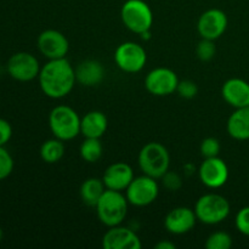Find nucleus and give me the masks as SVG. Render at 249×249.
Wrapping results in <instances>:
<instances>
[{
  "label": "nucleus",
  "instance_id": "6",
  "mask_svg": "<svg viewBox=\"0 0 249 249\" xmlns=\"http://www.w3.org/2000/svg\"><path fill=\"white\" fill-rule=\"evenodd\" d=\"M121 18L129 31L140 36L152 27L153 12L143 0H126L122 5Z\"/></svg>",
  "mask_w": 249,
  "mask_h": 249
},
{
  "label": "nucleus",
  "instance_id": "21",
  "mask_svg": "<svg viewBox=\"0 0 249 249\" xmlns=\"http://www.w3.org/2000/svg\"><path fill=\"white\" fill-rule=\"evenodd\" d=\"M105 191H106V186H105L102 179L89 178L83 181L79 194L83 203L89 207H95Z\"/></svg>",
  "mask_w": 249,
  "mask_h": 249
},
{
  "label": "nucleus",
  "instance_id": "8",
  "mask_svg": "<svg viewBox=\"0 0 249 249\" xmlns=\"http://www.w3.org/2000/svg\"><path fill=\"white\" fill-rule=\"evenodd\" d=\"M116 65L125 73H138L145 67L147 53L142 45L134 41H125L114 51Z\"/></svg>",
  "mask_w": 249,
  "mask_h": 249
},
{
  "label": "nucleus",
  "instance_id": "35",
  "mask_svg": "<svg viewBox=\"0 0 249 249\" xmlns=\"http://www.w3.org/2000/svg\"><path fill=\"white\" fill-rule=\"evenodd\" d=\"M2 237H4V231H2V229L0 228V241L2 240Z\"/></svg>",
  "mask_w": 249,
  "mask_h": 249
},
{
  "label": "nucleus",
  "instance_id": "25",
  "mask_svg": "<svg viewBox=\"0 0 249 249\" xmlns=\"http://www.w3.org/2000/svg\"><path fill=\"white\" fill-rule=\"evenodd\" d=\"M215 53L216 48L215 44H214V40L202 38V40L197 44L196 55L198 57V60H201L202 62H208V61L213 60Z\"/></svg>",
  "mask_w": 249,
  "mask_h": 249
},
{
  "label": "nucleus",
  "instance_id": "26",
  "mask_svg": "<svg viewBox=\"0 0 249 249\" xmlns=\"http://www.w3.org/2000/svg\"><path fill=\"white\" fill-rule=\"evenodd\" d=\"M15 162L5 146H0V181L5 180L14 172Z\"/></svg>",
  "mask_w": 249,
  "mask_h": 249
},
{
  "label": "nucleus",
  "instance_id": "36",
  "mask_svg": "<svg viewBox=\"0 0 249 249\" xmlns=\"http://www.w3.org/2000/svg\"><path fill=\"white\" fill-rule=\"evenodd\" d=\"M248 180H249V175H248Z\"/></svg>",
  "mask_w": 249,
  "mask_h": 249
},
{
  "label": "nucleus",
  "instance_id": "30",
  "mask_svg": "<svg viewBox=\"0 0 249 249\" xmlns=\"http://www.w3.org/2000/svg\"><path fill=\"white\" fill-rule=\"evenodd\" d=\"M235 225L238 232L249 237V206L243 207L237 212L235 218Z\"/></svg>",
  "mask_w": 249,
  "mask_h": 249
},
{
  "label": "nucleus",
  "instance_id": "1",
  "mask_svg": "<svg viewBox=\"0 0 249 249\" xmlns=\"http://www.w3.org/2000/svg\"><path fill=\"white\" fill-rule=\"evenodd\" d=\"M38 79L41 91L50 99L67 96L77 83L74 68L66 57L49 60L40 68Z\"/></svg>",
  "mask_w": 249,
  "mask_h": 249
},
{
  "label": "nucleus",
  "instance_id": "23",
  "mask_svg": "<svg viewBox=\"0 0 249 249\" xmlns=\"http://www.w3.org/2000/svg\"><path fill=\"white\" fill-rule=\"evenodd\" d=\"M79 152L83 160L87 163H96L101 158L104 147L100 139L85 138V140L80 145Z\"/></svg>",
  "mask_w": 249,
  "mask_h": 249
},
{
  "label": "nucleus",
  "instance_id": "5",
  "mask_svg": "<svg viewBox=\"0 0 249 249\" xmlns=\"http://www.w3.org/2000/svg\"><path fill=\"white\" fill-rule=\"evenodd\" d=\"M197 220L206 225H216L228 219L231 207L228 199L219 194H206L199 197L195 206Z\"/></svg>",
  "mask_w": 249,
  "mask_h": 249
},
{
  "label": "nucleus",
  "instance_id": "16",
  "mask_svg": "<svg viewBox=\"0 0 249 249\" xmlns=\"http://www.w3.org/2000/svg\"><path fill=\"white\" fill-rule=\"evenodd\" d=\"M134 178V170L128 163L116 162L106 168L102 181L106 189L123 192L130 185Z\"/></svg>",
  "mask_w": 249,
  "mask_h": 249
},
{
  "label": "nucleus",
  "instance_id": "9",
  "mask_svg": "<svg viewBox=\"0 0 249 249\" xmlns=\"http://www.w3.org/2000/svg\"><path fill=\"white\" fill-rule=\"evenodd\" d=\"M7 73L17 82H31L38 78L40 73V65L38 58L32 53L21 51L16 53L7 61Z\"/></svg>",
  "mask_w": 249,
  "mask_h": 249
},
{
  "label": "nucleus",
  "instance_id": "12",
  "mask_svg": "<svg viewBox=\"0 0 249 249\" xmlns=\"http://www.w3.org/2000/svg\"><path fill=\"white\" fill-rule=\"evenodd\" d=\"M39 51L49 60L65 58L70 50V41L63 33L56 29H46L41 32L36 40Z\"/></svg>",
  "mask_w": 249,
  "mask_h": 249
},
{
  "label": "nucleus",
  "instance_id": "2",
  "mask_svg": "<svg viewBox=\"0 0 249 249\" xmlns=\"http://www.w3.org/2000/svg\"><path fill=\"white\" fill-rule=\"evenodd\" d=\"M128 206V199L121 191L106 189L95 208L99 220L107 228H113L125 220Z\"/></svg>",
  "mask_w": 249,
  "mask_h": 249
},
{
  "label": "nucleus",
  "instance_id": "34",
  "mask_svg": "<svg viewBox=\"0 0 249 249\" xmlns=\"http://www.w3.org/2000/svg\"><path fill=\"white\" fill-rule=\"evenodd\" d=\"M140 36H141V39H142V40H145V41L150 40V39H151V29H150V31H146V32H143V33H141Z\"/></svg>",
  "mask_w": 249,
  "mask_h": 249
},
{
  "label": "nucleus",
  "instance_id": "32",
  "mask_svg": "<svg viewBox=\"0 0 249 249\" xmlns=\"http://www.w3.org/2000/svg\"><path fill=\"white\" fill-rule=\"evenodd\" d=\"M155 248L156 249H177V245L173 242H170V241H160V242L157 243V245H155Z\"/></svg>",
  "mask_w": 249,
  "mask_h": 249
},
{
  "label": "nucleus",
  "instance_id": "24",
  "mask_svg": "<svg viewBox=\"0 0 249 249\" xmlns=\"http://www.w3.org/2000/svg\"><path fill=\"white\" fill-rule=\"evenodd\" d=\"M232 246V237L225 231H215L211 233L206 241L207 249H230Z\"/></svg>",
  "mask_w": 249,
  "mask_h": 249
},
{
  "label": "nucleus",
  "instance_id": "17",
  "mask_svg": "<svg viewBox=\"0 0 249 249\" xmlns=\"http://www.w3.org/2000/svg\"><path fill=\"white\" fill-rule=\"evenodd\" d=\"M221 96L235 108L249 106V83L241 78H230L221 88Z\"/></svg>",
  "mask_w": 249,
  "mask_h": 249
},
{
  "label": "nucleus",
  "instance_id": "27",
  "mask_svg": "<svg viewBox=\"0 0 249 249\" xmlns=\"http://www.w3.org/2000/svg\"><path fill=\"white\" fill-rule=\"evenodd\" d=\"M220 141L215 138H207L204 139L199 146V151L201 155L204 158H212V157H218L220 153Z\"/></svg>",
  "mask_w": 249,
  "mask_h": 249
},
{
  "label": "nucleus",
  "instance_id": "7",
  "mask_svg": "<svg viewBox=\"0 0 249 249\" xmlns=\"http://www.w3.org/2000/svg\"><path fill=\"white\" fill-rule=\"evenodd\" d=\"M160 185L157 179L143 174L134 178L125 190V197L129 204L135 207H147L157 199Z\"/></svg>",
  "mask_w": 249,
  "mask_h": 249
},
{
  "label": "nucleus",
  "instance_id": "18",
  "mask_svg": "<svg viewBox=\"0 0 249 249\" xmlns=\"http://www.w3.org/2000/svg\"><path fill=\"white\" fill-rule=\"evenodd\" d=\"M75 80L83 87L92 88L101 84L106 71L101 62L96 60H84L74 68Z\"/></svg>",
  "mask_w": 249,
  "mask_h": 249
},
{
  "label": "nucleus",
  "instance_id": "10",
  "mask_svg": "<svg viewBox=\"0 0 249 249\" xmlns=\"http://www.w3.org/2000/svg\"><path fill=\"white\" fill-rule=\"evenodd\" d=\"M179 78L170 68L158 67L150 71L145 78V88L155 96H168L177 91Z\"/></svg>",
  "mask_w": 249,
  "mask_h": 249
},
{
  "label": "nucleus",
  "instance_id": "31",
  "mask_svg": "<svg viewBox=\"0 0 249 249\" xmlns=\"http://www.w3.org/2000/svg\"><path fill=\"white\" fill-rule=\"evenodd\" d=\"M12 136V126L6 119L0 118V146H5Z\"/></svg>",
  "mask_w": 249,
  "mask_h": 249
},
{
  "label": "nucleus",
  "instance_id": "14",
  "mask_svg": "<svg viewBox=\"0 0 249 249\" xmlns=\"http://www.w3.org/2000/svg\"><path fill=\"white\" fill-rule=\"evenodd\" d=\"M104 249H140L141 240L135 230L117 225L109 228L102 237Z\"/></svg>",
  "mask_w": 249,
  "mask_h": 249
},
{
  "label": "nucleus",
  "instance_id": "22",
  "mask_svg": "<svg viewBox=\"0 0 249 249\" xmlns=\"http://www.w3.org/2000/svg\"><path fill=\"white\" fill-rule=\"evenodd\" d=\"M65 141L57 138L44 141L40 147V157L48 164H55L62 160L65 155Z\"/></svg>",
  "mask_w": 249,
  "mask_h": 249
},
{
  "label": "nucleus",
  "instance_id": "33",
  "mask_svg": "<svg viewBox=\"0 0 249 249\" xmlns=\"http://www.w3.org/2000/svg\"><path fill=\"white\" fill-rule=\"evenodd\" d=\"M184 170H185V174H186L187 177H190V175L194 174L195 167L191 164V163H187V164L184 165Z\"/></svg>",
  "mask_w": 249,
  "mask_h": 249
},
{
  "label": "nucleus",
  "instance_id": "19",
  "mask_svg": "<svg viewBox=\"0 0 249 249\" xmlns=\"http://www.w3.org/2000/svg\"><path fill=\"white\" fill-rule=\"evenodd\" d=\"M108 121L101 111H90L80 119V134L84 138L100 139L107 130Z\"/></svg>",
  "mask_w": 249,
  "mask_h": 249
},
{
  "label": "nucleus",
  "instance_id": "11",
  "mask_svg": "<svg viewBox=\"0 0 249 249\" xmlns=\"http://www.w3.org/2000/svg\"><path fill=\"white\" fill-rule=\"evenodd\" d=\"M198 178L208 189H220L229 180V167L219 157L204 158L198 168Z\"/></svg>",
  "mask_w": 249,
  "mask_h": 249
},
{
  "label": "nucleus",
  "instance_id": "20",
  "mask_svg": "<svg viewBox=\"0 0 249 249\" xmlns=\"http://www.w3.org/2000/svg\"><path fill=\"white\" fill-rule=\"evenodd\" d=\"M226 130L235 140H249V106L235 109V112L229 117Z\"/></svg>",
  "mask_w": 249,
  "mask_h": 249
},
{
  "label": "nucleus",
  "instance_id": "29",
  "mask_svg": "<svg viewBox=\"0 0 249 249\" xmlns=\"http://www.w3.org/2000/svg\"><path fill=\"white\" fill-rule=\"evenodd\" d=\"M177 92L179 94L180 97H182V99H194V97L198 94V87H197L196 83L192 82V80H180L177 88Z\"/></svg>",
  "mask_w": 249,
  "mask_h": 249
},
{
  "label": "nucleus",
  "instance_id": "3",
  "mask_svg": "<svg viewBox=\"0 0 249 249\" xmlns=\"http://www.w3.org/2000/svg\"><path fill=\"white\" fill-rule=\"evenodd\" d=\"M80 119L72 107L58 105L49 114V128L55 138L70 141L80 134Z\"/></svg>",
  "mask_w": 249,
  "mask_h": 249
},
{
  "label": "nucleus",
  "instance_id": "4",
  "mask_svg": "<svg viewBox=\"0 0 249 249\" xmlns=\"http://www.w3.org/2000/svg\"><path fill=\"white\" fill-rule=\"evenodd\" d=\"M138 162L143 174L160 179L169 170L170 155L160 142H148L139 152Z\"/></svg>",
  "mask_w": 249,
  "mask_h": 249
},
{
  "label": "nucleus",
  "instance_id": "28",
  "mask_svg": "<svg viewBox=\"0 0 249 249\" xmlns=\"http://www.w3.org/2000/svg\"><path fill=\"white\" fill-rule=\"evenodd\" d=\"M160 180H162L163 187L170 192H177L182 187V178L180 177V174H178L177 172L168 170V172L160 178Z\"/></svg>",
  "mask_w": 249,
  "mask_h": 249
},
{
  "label": "nucleus",
  "instance_id": "13",
  "mask_svg": "<svg viewBox=\"0 0 249 249\" xmlns=\"http://www.w3.org/2000/svg\"><path fill=\"white\" fill-rule=\"evenodd\" d=\"M229 19L225 12L220 9H209L199 16L197 31L201 38L216 40L225 33Z\"/></svg>",
  "mask_w": 249,
  "mask_h": 249
},
{
  "label": "nucleus",
  "instance_id": "15",
  "mask_svg": "<svg viewBox=\"0 0 249 249\" xmlns=\"http://www.w3.org/2000/svg\"><path fill=\"white\" fill-rule=\"evenodd\" d=\"M196 223V213L189 207H177L172 209L164 218L165 230L173 235H184L190 232Z\"/></svg>",
  "mask_w": 249,
  "mask_h": 249
}]
</instances>
